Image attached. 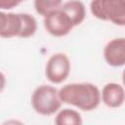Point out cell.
I'll return each instance as SVG.
<instances>
[{"mask_svg":"<svg viewBox=\"0 0 125 125\" xmlns=\"http://www.w3.org/2000/svg\"><path fill=\"white\" fill-rule=\"evenodd\" d=\"M59 97L62 104L84 111H92L101 104V91L97 85L90 82L63 85L59 90Z\"/></svg>","mask_w":125,"mask_h":125,"instance_id":"6da1fadb","label":"cell"},{"mask_svg":"<svg viewBox=\"0 0 125 125\" xmlns=\"http://www.w3.org/2000/svg\"><path fill=\"white\" fill-rule=\"evenodd\" d=\"M62 104L59 90L51 85H40L31 95V105L40 115L50 116L55 114L61 109Z\"/></svg>","mask_w":125,"mask_h":125,"instance_id":"7a4b0ae2","label":"cell"},{"mask_svg":"<svg viewBox=\"0 0 125 125\" xmlns=\"http://www.w3.org/2000/svg\"><path fill=\"white\" fill-rule=\"evenodd\" d=\"M92 15L101 20L111 21L115 25H125V1L95 0L90 3Z\"/></svg>","mask_w":125,"mask_h":125,"instance_id":"3957f363","label":"cell"},{"mask_svg":"<svg viewBox=\"0 0 125 125\" xmlns=\"http://www.w3.org/2000/svg\"><path fill=\"white\" fill-rule=\"evenodd\" d=\"M71 63L64 53H55L47 61L45 75L53 84H61L65 81L70 73Z\"/></svg>","mask_w":125,"mask_h":125,"instance_id":"277c9868","label":"cell"},{"mask_svg":"<svg viewBox=\"0 0 125 125\" xmlns=\"http://www.w3.org/2000/svg\"><path fill=\"white\" fill-rule=\"evenodd\" d=\"M43 24L46 31L55 37L65 36L73 28L69 18L61 10V8L46 16Z\"/></svg>","mask_w":125,"mask_h":125,"instance_id":"5b68a950","label":"cell"},{"mask_svg":"<svg viewBox=\"0 0 125 125\" xmlns=\"http://www.w3.org/2000/svg\"><path fill=\"white\" fill-rule=\"evenodd\" d=\"M104 58L110 66H123L125 64V38L117 37L109 40L104 48Z\"/></svg>","mask_w":125,"mask_h":125,"instance_id":"8992f818","label":"cell"},{"mask_svg":"<svg viewBox=\"0 0 125 125\" xmlns=\"http://www.w3.org/2000/svg\"><path fill=\"white\" fill-rule=\"evenodd\" d=\"M125 101V91L121 84L106 83L101 91V102L110 108L120 107Z\"/></svg>","mask_w":125,"mask_h":125,"instance_id":"52a82bcc","label":"cell"},{"mask_svg":"<svg viewBox=\"0 0 125 125\" xmlns=\"http://www.w3.org/2000/svg\"><path fill=\"white\" fill-rule=\"evenodd\" d=\"M61 10L69 18L73 27L81 24L86 18V8L81 1H66L62 3Z\"/></svg>","mask_w":125,"mask_h":125,"instance_id":"ba28073f","label":"cell"},{"mask_svg":"<svg viewBox=\"0 0 125 125\" xmlns=\"http://www.w3.org/2000/svg\"><path fill=\"white\" fill-rule=\"evenodd\" d=\"M55 125H83L80 112L72 108H62L55 117Z\"/></svg>","mask_w":125,"mask_h":125,"instance_id":"9c48e42d","label":"cell"},{"mask_svg":"<svg viewBox=\"0 0 125 125\" xmlns=\"http://www.w3.org/2000/svg\"><path fill=\"white\" fill-rule=\"evenodd\" d=\"M21 29V20L20 13H8V21L5 30L2 32L0 37L2 38H13L19 37Z\"/></svg>","mask_w":125,"mask_h":125,"instance_id":"30bf717a","label":"cell"},{"mask_svg":"<svg viewBox=\"0 0 125 125\" xmlns=\"http://www.w3.org/2000/svg\"><path fill=\"white\" fill-rule=\"evenodd\" d=\"M21 20V29L20 33V38H28L35 34L37 30V21L36 19L28 13H20Z\"/></svg>","mask_w":125,"mask_h":125,"instance_id":"8fae6325","label":"cell"},{"mask_svg":"<svg viewBox=\"0 0 125 125\" xmlns=\"http://www.w3.org/2000/svg\"><path fill=\"white\" fill-rule=\"evenodd\" d=\"M62 5V1L61 0H35L33 2V6L36 13L44 18L49 14L59 10Z\"/></svg>","mask_w":125,"mask_h":125,"instance_id":"7c38bea8","label":"cell"},{"mask_svg":"<svg viewBox=\"0 0 125 125\" xmlns=\"http://www.w3.org/2000/svg\"><path fill=\"white\" fill-rule=\"evenodd\" d=\"M21 2L17 0H0V10H12L20 5Z\"/></svg>","mask_w":125,"mask_h":125,"instance_id":"4fadbf2b","label":"cell"},{"mask_svg":"<svg viewBox=\"0 0 125 125\" xmlns=\"http://www.w3.org/2000/svg\"><path fill=\"white\" fill-rule=\"evenodd\" d=\"M7 21H8V13H5L4 11L0 10V35L5 30Z\"/></svg>","mask_w":125,"mask_h":125,"instance_id":"5bb4252c","label":"cell"},{"mask_svg":"<svg viewBox=\"0 0 125 125\" xmlns=\"http://www.w3.org/2000/svg\"><path fill=\"white\" fill-rule=\"evenodd\" d=\"M2 125H24V124L18 119H8L5 122H3Z\"/></svg>","mask_w":125,"mask_h":125,"instance_id":"9a60e30c","label":"cell"},{"mask_svg":"<svg viewBox=\"0 0 125 125\" xmlns=\"http://www.w3.org/2000/svg\"><path fill=\"white\" fill-rule=\"evenodd\" d=\"M5 86H6V76L2 71H0V93L4 90Z\"/></svg>","mask_w":125,"mask_h":125,"instance_id":"2e32d148","label":"cell"}]
</instances>
